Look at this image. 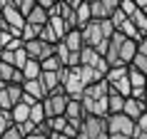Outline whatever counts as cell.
<instances>
[{"instance_id": "obj_1", "label": "cell", "mask_w": 147, "mask_h": 139, "mask_svg": "<svg viewBox=\"0 0 147 139\" xmlns=\"http://www.w3.org/2000/svg\"><path fill=\"white\" fill-rule=\"evenodd\" d=\"M80 139H110L107 119H102V117H85L82 129H80Z\"/></svg>"}, {"instance_id": "obj_2", "label": "cell", "mask_w": 147, "mask_h": 139, "mask_svg": "<svg viewBox=\"0 0 147 139\" xmlns=\"http://www.w3.org/2000/svg\"><path fill=\"white\" fill-rule=\"evenodd\" d=\"M107 129H110V137L112 134H122V137H137V127L130 117L125 114H110L107 117Z\"/></svg>"}, {"instance_id": "obj_3", "label": "cell", "mask_w": 147, "mask_h": 139, "mask_svg": "<svg viewBox=\"0 0 147 139\" xmlns=\"http://www.w3.org/2000/svg\"><path fill=\"white\" fill-rule=\"evenodd\" d=\"M70 104V97L65 92H55V94H47V100L42 102L45 107V117L47 119H55V117H65V109Z\"/></svg>"}, {"instance_id": "obj_4", "label": "cell", "mask_w": 147, "mask_h": 139, "mask_svg": "<svg viewBox=\"0 0 147 139\" xmlns=\"http://www.w3.org/2000/svg\"><path fill=\"white\" fill-rule=\"evenodd\" d=\"M23 87L20 85H3L0 87V112H10V109L23 102Z\"/></svg>"}, {"instance_id": "obj_5", "label": "cell", "mask_w": 147, "mask_h": 139, "mask_svg": "<svg viewBox=\"0 0 147 139\" xmlns=\"http://www.w3.org/2000/svg\"><path fill=\"white\" fill-rule=\"evenodd\" d=\"M120 10V0H90L92 20H110Z\"/></svg>"}, {"instance_id": "obj_6", "label": "cell", "mask_w": 147, "mask_h": 139, "mask_svg": "<svg viewBox=\"0 0 147 139\" xmlns=\"http://www.w3.org/2000/svg\"><path fill=\"white\" fill-rule=\"evenodd\" d=\"M25 52H28L30 60L45 62L47 57L55 55V45H47V42H42V40H32V42H25Z\"/></svg>"}, {"instance_id": "obj_7", "label": "cell", "mask_w": 147, "mask_h": 139, "mask_svg": "<svg viewBox=\"0 0 147 139\" xmlns=\"http://www.w3.org/2000/svg\"><path fill=\"white\" fill-rule=\"evenodd\" d=\"M82 42H85V47H92V50H97V47L105 42V35H102V27L97 20H92L90 25H85L82 27Z\"/></svg>"}, {"instance_id": "obj_8", "label": "cell", "mask_w": 147, "mask_h": 139, "mask_svg": "<svg viewBox=\"0 0 147 139\" xmlns=\"http://www.w3.org/2000/svg\"><path fill=\"white\" fill-rule=\"evenodd\" d=\"M85 109H82V102L80 100H70L67 109H65V119H67L75 129H82V122H85Z\"/></svg>"}, {"instance_id": "obj_9", "label": "cell", "mask_w": 147, "mask_h": 139, "mask_svg": "<svg viewBox=\"0 0 147 139\" xmlns=\"http://www.w3.org/2000/svg\"><path fill=\"white\" fill-rule=\"evenodd\" d=\"M122 114H125V117H130L132 122H137L142 114H147V107H145V102L135 100V97H127V100H125V109H122Z\"/></svg>"}, {"instance_id": "obj_10", "label": "cell", "mask_w": 147, "mask_h": 139, "mask_svg": "<svg viewBox=\"0 0 147 139\" xmlns=\"http://www.w3.org/2000/svg\"><path fill=\"white\" fill-rule=\"evenodd\" d=\"M23 92L28 94V97H32L35 102H45V100H47V92H45V87H42V82H40V80L25 82V85H23Z\"/></svg>"}, {"instance_id": "obj_11", "label": "cell", "mask_w": 147, "mask_h": 139, "mask_svg": "<svg viewBox=\"0 0 147 139\" xmlns=\"http://www.w3.org/2000/svg\"><path fill=\"white\" fill-rule=\"evenodd\" d=\"M78 75H80V80H82V85H85V90L87 87H92V85H97V82H102V75L97 72V70H92V67H78Z\"/></svg>"}, {"instance_id": "obj_12", "label": "cell", "mask_w": 147, "mask_h": 139, "mask_svg": "<svg viewBox=\"0 0 147 139\" xmlns=\"http://www.w3.org/2000/svg\"><path fill=\"white\" fill-rule=\"evenodd\" d=\"M62 45L67 47L70 52H80V50L85 47V42H82V32H80V30H70L67 37L62 40Z\"/></svg>"}, {"instance_id": "obj_13", "label": "cell", "mask_w": 147, "mask_h": 139, "mask_svg": "<svg viewBox=\"0 0 147 139\" xmlns=\"http://www.w3.org/2000/svg\"><path fill=\"white\" fill-rule=\"evenodd\" d=\"M75 17H78V30H82L85 25L92 23V13H90V0H82L80 8L75 10Z\"/></svg>"}, {"instance_id": "obj_14", "label": "cell", "mask_w": 147, "mask_h": 139, "mask_svg": "<svg viewBox=\"0 0 147 139\" xmlns=\"http://www.w3.org/2000/svg\"><path fill=\"white\" fill-rule=\"evenodd\" d=\"M107 94H110V85L102 80V82H97V85L87 87L82 97H90V100H107Z\"/></svg>"}, {"instance_id": "obj_15", "label": "cell", "mask_w": 147, "mask_h": 139, "mask_svg": "<svg viewBox=\"0 0 147 139\" xmlns=\"http://www.w3.org/2000/svg\"><path fill=\"white\" fill-rule=\"evenodd\" d=\"M127 75H130V67H127V65H115V67H110V72L105 75V82H107V85H115V82L125 80Z\"/></svg>"}, {"instance_id": "obj_16", "label": "cell", "mask_w": 147, "mask_h": 139, "mask_svg": "<svg viewBox=\"0 0 147 139\" xmlns=\"http://www.w3.org/2000/svg\"><path fill=\"white\" fill-rule=\"evenodd\" d=\"M107 104H110V114H122V109H125V97H122V94H117L115 90L110 87Z\"/></svg>"}, {"instance_id": "obj_17", "label": "cell", "mask_w": 147, "mask_h": 139, "mask_svg": "<svg viewBox=\"0 0 147 139\" xmlns=\"http://www.w3.org/2000/svg\"><path fill=\"white\" fill-rule=\"evenodd\" d=\"M25 23H30V25H40V27H45V25L50 23V15H47V10H42V8L38 5V3H35V10L30 13V17H28Z\"/></svg>"}, {"instance_id": "obj_18", "label": "cell", "mask_w": 147, "mask_h": 139, "mask_svg": "<svg viewBox=\"0 0 147 139\" xmlns=\"http://www.w3.org/2000/svg\"><path fill=\"white\" fill-rule=\"evenodd\" d=\"M10 117H13V122L15 124H23V122H30V107L28 104H15V107L10 109Z\"/></svg>"}, {"instance_id": "obj_19", "label": "cell", "mask_w": 147, "mask_h": 139, "mask_svg": "<svg viewBox=\"0 0 147 139\" xmlns=\"http://www.w3.org/2000/svg\"><path fill=\"white\" fill-rule=\"evenodd\" d=\"M23 75H25V82L40 80V77H42V67H40V62H35V60H28V65L23 67Z\"/></svg>"}, {"instance_id": "obj_20", "label": "cell", "mask_w": 147, "mask_h": 139, "mask_svg": "<svg viewBox=\"0 0 147 139\" xmlns=\"http://www.w3.org/2000/svg\"><path fill=\"white\" fill-rule=\"evenodd\" d=\"M127 80H130L132 90H145V87H147V75H142V72H137V70H132V67H130Z\"/></svg>"}, {"instance_id": "obj_21", "label": "cell", "mask_w": 147, "mask_h": 139, "mask_svg": "<svg viewBox=\"0 0 147 139\" xmlns=\"http://www.w3.org/2000/svg\"><path fill=\"white\" fill-rule=\"evenodd\" d=\"M120 32H122V35H125L127 40H135L137 45H140V40L145 37V35H140V30L135 27V23H132V20H127V23H125L122 27H120Z\"/></svg>"}, {"instance_id": "obj_22", "label": "cell", "mask_w": 147, "mask_h": 139, "mask_svg": "<svg viewBox=\"0 0 147 139\" xmlns=\"http://www.w3.org/2000/svg\"><path fill=\"white\" fill-rule=\"evenodd\" d=\"M13 3H15L18 13H20L25 20H28V17H30V13L35 10V3H38V0H13Z\"/></svg>"}, {"instance_id": "obj_23", "label": "cell", "mask_w": 147, "mask_h": 139, "mask_svg": "<svg viewBox=\"0 0 147 139\" xmlns=\"http://www.w3.org/2000/svg\"><path fill=\"white\" fill-rule=\"evenodd\" d=\"M45 119H47V117H45V107H42V102L35 104V107H30V122L35 124V127H40Z\"/></svg>"}, {"instance_id": "obj_24", "label": "cell", "mask_w": 147, "mask_h": 139, "mask_svg": "<svg viewBox=\"0 0 147 139\" xmlns=\"http://www.w3.org/2000/svg\"><path fill=\"white\" fill-rule=\"evenodd\" d=\"M110 87H112V90H115L117 94H122L125 100H127V97L132 94V85H130V80H127V77H125V80H120V82H115V85H110Z\"/></svg>"}, {"instance_id": "obj_25", "label": "cell", "mask_w": 147, "mask_h": 139, "mask_svg": "<svg viewBox=\"0 0 147 139\" xmlns=\"http://www.w3.org/2000/svg\"><path fill=\"white\" fill-rule=\"evenodd\" d=\"M70 55H72V52H70L62 42H57V45H55V57L62 62V67H67V65H70Z\"/></svg>"}, {"instance_id": "obj_26", "label": "cell", "mask_w": 147, "mask_h": 139, "mask_svg": "<svg viewBox=\"0 0 147 139\" xmlns=\"http://www.w3.org/2000/svg\"><path fill=\"white\" fill-rule=\"evenodd\" d=\"M40 67H42V72H60V70H62V62L53 55V57H47L45 62H40Z\"/></svg>"}, {"instance_id": "obj_27", "label": "cell", "mask_w": 147, "mask_h": 139, "mask_svg": "<svg viewBox=\"0 0 147 139\" xmlns=\"http://www.w3.org/2000/svg\"><path fill=\"white\" fill-rule=\"evenodd\" d=\"M130 20L135 23V27L140 30V35H147V15H145V13H140V10H137Z\"/></svg>"}, {"instance_id": "obj_28", "label": "cell", "mask_w": 147, "mask_h": 139, "mask_svg": "<svg viewBox=\"0 0 147 139\" xmlns=\"http://www.w3.org/2000/svg\"><path fill=\"white\" fill-rule=\"evenodd\" d=\"M13 117H10V112H0V139L5 137V132L10 129V127H13Z\"/></svg>"}, {"instance_id": "obj_29", "label": "cell", "mask_w": 147, "mask_h": 139, "mask_svg": "<svg viewBox=\"0 0 147 139\" xmlns=\"http://www.w3.org/2000/svg\"><path fill=\"white\" fill-rule=\"evenodd\" d=\"M132 70H137V72H142V75H147V57L145 55H135V60H132V65H130Z\"/></svg>"}, {"instance_id": "obj_30", "label": "cell", "mask_w": 147, "mask_h": 139, "mask_svg": "<svg viewBox=\"0 0 147 139\" xmlns=\"http://www.w3.org/2000/svg\"><path fill=\"white\" fill-rule=\"evenodd\" d=\"M120 10H122L127 17H132L137 13V5H135V0H120Z\"/></svg>"}, {"instance_id": "obj_31", "label": "cell", "mask_w": 147, "mask_h": 139, "mask_svg": "<svg viewBox=\"0 0 147 139\" xmlns=\"http://www.w3.org/2000/svg\"><path fill=\"white\" fill-rule=\"evenodd\" d=\"M18 127H20V132H23V137H25V139L30 137V134H35V132H38V127H35L32 122H23V124H18Z\"/></svg>"}, {"instance_id": "obj_32", "label": "cell", "mask_w": 147, "mask_h": 139, "mask_svg": "<svg viewBox=\"0 0 147 139\" xmlns=\"http://www.w3.org/2000/svg\"><path fill=\"white\" fill-rule=\"evenodd\" d=\"M3 139H25V137H23V132H20V127H18V124H13V127L5 132V137H3Z\"/></svg>"}, {"instance_id": "obj_33", "label": "cell", "mask_w": 147, "mask_h": 139, "mask_svg": "<svg viewBox=\"0 0 147 139\" xmlns=\"http://www.w3.org/2000/svg\"><path fill=\"white\" fill-rule=\"evenodd\" d=\"M38 5H40L42 10H47V13H50V10H53L57 3H55V0H38Z\"/></svg>"}, {"instance_id": "obj_34", "label": "cell", "mask_w": 147, "mask_h": 139, "mask_svg": "<svg viewBox=\"0 0 147 139\" xmlns=\"http://www.w3.org/2000/svg\"><path fill=\"white\" fill-rule=\"evenodd\" d=\"M137 52H140V55H145V57H147V35H145L142 40H140V45H137Z\"/></svg>"}, {"instance_id": "obj_35", "label": "cell", "mask_w": 147, "mask_h": 139, "mask_svg": "<svg viewBox=\"0 0 147 139\" xmlns=\"http://www.w3.org/2000/svg\"><path fill=\"white\" fill-rule=\"evenodd\" d=\"M135 5H137L140 13H145V15H147V0H135Z\"/></svg>"}, {"instance_id": "obj_36", "label": "cell", "mask_w": 147, "mask_h": 139, "mask_svg": "<svg viewBox=\"0 0 147 139\" xmlns=\"http://www.w3.org/2000/svg\"><path fill=\"white\" fill-rule=\"evenodd\" d=\"M0 30H3V32H10L8 23H5V17H3V10H0Z\"/></svg>"}, {"instance_id": "obj_37", "label": "cell", "mask_w": 147, "mask_h": 139, "mask_svg": "<svg viewBox=\"0 0 147 139\" xmlns=\"http://www.w3.org/2000/svg\"><path fill=\"white\" fill-rule=\"evenodd\" d=\"M110 139H130V137H122V134H112Z\"/></svg>"}, {"instance_id": "obj_38", "label": "cell", "mask_w": 147, "mask_h": 139, "mask_svg": "<svg viewBox=\"0 0 147 139\" xmlns=\"http://www.w3.org/2000/svg\"><path fill=\"white\" fill-rule=\"evenodd\" d=\"M132 139H147V134H137V137H132Z\"/></svg>"}, {"instance_id": "obj_39", "label": "cell", "mask_w": 147, "mask_h": 139, "mask_svg": "<svg viewBox=\"0 0 147 139\" xmlns=\"http://www.w3.org/2000/svg\"><path fill=\"white\" fill-rule=\"evenodd\" d=\"M0 87H3V82H0Z\"/></svg>"}, {"instance_id": "obj_40", "label": "cell", "mask_w": 147, "mask_h": 139, "mask_svg": "<svg viewBox=\"0 0 147 139\" xmlns=\"http://www.w3.org/2000/svg\"><path fill=\"white\" fill-rule=\"evenodd\" d=\"M145 107H147V102H145Z\"/></svg>"}, {"instance_id": "obj_41", "label": "cell", "mask_w": 147, "mask_h": 139, "mask_svg": "<svg viewBox=\"0 0 147 139\" xmlns=\"http://www.w3.org/2000/svg\"><path fill=\"white\" fill-rule=\"evenodd\" d=\"M145 90H147V87H145Z\"/></svg>"}, {"instance_id": "obj_42", "label": "cell", "mask_w": 147, "mask_h": 139, "mask_svg": "<svg viewBox=\"0 0 147 139\" xmlns=\"http://www.w3.org/2000/svg\"><path fill=\"white\" fill-rule=\"evenodd\" d=\"M78 139H80V137H78Z\"/></svg>"}]
</instances>
